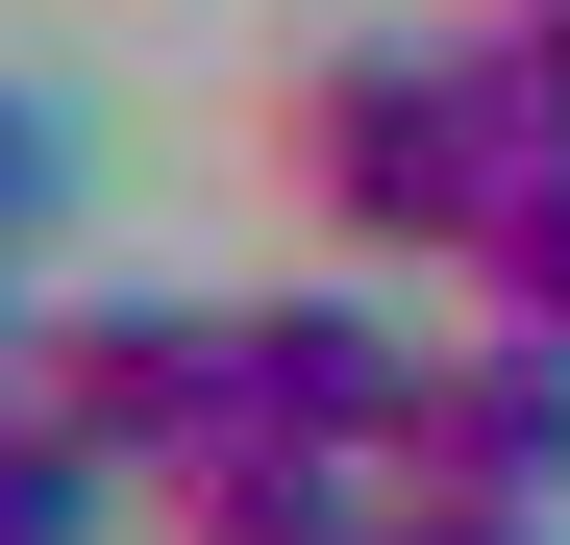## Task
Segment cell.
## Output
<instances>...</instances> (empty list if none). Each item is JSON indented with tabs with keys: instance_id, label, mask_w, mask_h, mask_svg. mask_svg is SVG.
I'll list each match as a JSON object with an SVG mask.
<instances>
[{
	"instance_id": "1",
	"label": "cell",
	"mask_w": 570,
	"mask_h": 545,
	"mask_svg": "<svg viewBox=\"0 0 570 545\" xmlns=\"http://www.w3.org/2000/svg\"><path fill=\"white\" fill-rule=\"evenodd\" d=\"M273 199H298L323 248H372V272H471V224H497V75H471V26H347V50H298L273 75Z\"/></svg>"
},
{
	"instance_id": "2",
	"label": "cell",
	"mask_w": 570,
	"mask_h": 545,
	"mask_svg": "<svg viewBox=\"0 0 570 545\" xmlns=\"http://www.w3.org/2000/svg\"><path fill=\"white\" fill-rule=\"evenodd\" d=\"M224 422H298V446H372V472H397V446H422V373H446V347L397 323V298H372V248H323L298 272V298H224Z\"/></svg>"
},
{
	"instance_id": "3",
	"label": "cell",
	"mask_w": 570,
	"mask_h": 545,
	"mask_svg": "<svg viewBox=\"0 0 570 545\" xmlns=\"http://www.w3.org/2000/svg\"><path fill=\"white\" fill-rule=\"evenodd\" d=\"M75 446H125V472H174L248 373H224V298H174V272H125V298H50V373H26Z\"/></svg>"
},
{
	"instance_id": "4",
	"label": "cell",
	"mask_w": 570,
	"mask_h": 545,
	"mask_svg": "<svg viewBox=\"0 0 570 545\" xmlns=\"http://www.w3.org/2000/svg\"><path fill=\"white\" fill-rule=\"evenodd\" d=\"M422 496H546L570 521V323H497L471 298V347L422 373V446H397Z\"/></svg>"
},
{
	"instance_id": "5",
	"label": "cell",
	"mask_w": 570,
	"mask_h": 545,
	"mask_svg": "<svg viewBox=\"0 0 570 545\" xmlns=\"http://www.w3.org/2000/svg\"><path fill=\"white\" fill-rule=\"evenodd\" d=\"M397 521V472L372 446H298V422H199L149 472V545H372Z\"/></svg>"
},
{
	"instance_id": "6",
	"label": "cell",
	"mask_w": 570,
	"mask_h": 545,
	"mask_svg": "<svg viewBox=\"0 0 570 545\" xmlns=\"http://www.w3.org/2000/svg\"><path fill=\"white\" fill-rule=\"evenodd\" d=\"M125 521H149L125 446H75L50 397H0V545H125Z\"/></svg>"
},
{
	"instance_id": "7",
	"label": "cell",
	"mask_w": 570,
	"mask_h": 545,
	"mask_svg": "<svg viewBox=\"0 0 570 545\" xmlns=\"http://www.w3.org/2000/svg\"><path fill=\"white\" fill-rule=\"evenodd\" d=\"M471 75H497V149H570V0H471Z\"/></svg>"
},
{
	"instance_id": "8",
	"label": "cell",
	"mask_w": 570,
	"mask_h": 545,
	"mask_svg": "<svg viewBox=\"0 0 570 545\" xmlns=\"http://www.w3.org/2000/svg\"><path fill=\"white\" fill-rule=\"evenodd\" d=\"M471 298H497V323H570V149H546V174H497V224H471Z\"/></svg>"
},
{
	"instance_id": "9",
	"label": "cell",
	"mask_w": 570,
	"mask_h": 545,
	"mask_svg": "<svg viewBox=\"0 0 570 545\" xmlns=\"http://www.w3.org/2000/svg\"><path fill=\"white\" fill-rule=\"evenodd\" d=\"M50 199H75V125H50V100H26V75H0V248H26V224H50Z\"/></svg>"
},
{
	"instance_id": "10",
	"label": "cell",
	"mask_w": 570,
	"mask_h": 545,
	"mask_svg": "<svg viewBox=\"0 0 570 545\" xmlns=\"http://www.w3.org/2000/svg\"><path fill=\"white\" fill-rule=\"evenodd\" d=\"M372 545H570V521H546V496H422V472H397V521H372Z\"/></svg>"
},
{
	"instance_id": "11",
	"label": "cell",
	"mask_w": 570,
	"mask_h": 545,
	"mask_svg": "<svg viewBox=\"0 0 570 545\" xmlns=\"http://www.w3.org/2000/svg\"><path fill=\"white\" fill-rule=\"evenodd\" d=\"M50 373V298H26V248H0V397H26Z\"/></svg>"
}]
</instances>
